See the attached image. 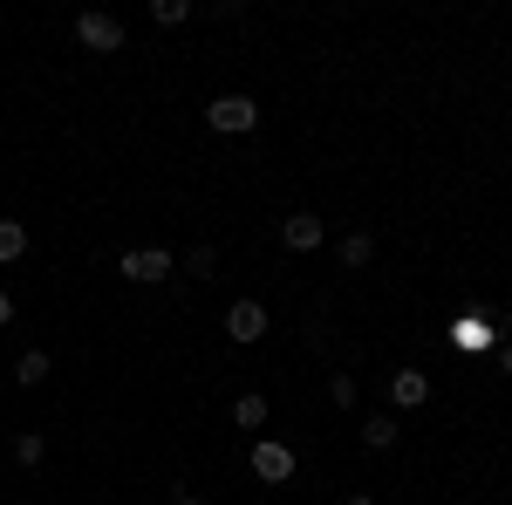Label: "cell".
I'll return each mask as SVG.
<instances>
[{
  "label": "cell",
  "instance_id": "52a82bcc",
  "mask_svg": "<svg viewBox=\"0 0 512 505\" xmlns=\"http://www.w3.org/2000/svg\"><path fill=\"white\" fill-rule=\"evenodd\" d=\"M280 239H287V253H315L321 239H328V226H321L315 212H294V219L280 226Z\"/></svg>",
  "mask_w": 512,
  "mask_h": 505
},
{
  "label": "cell",
  "instance_id": "30bf717a",
  "mask_svg": "<svg viewBox=\"0 0 512 505\" xmlns=\"http://www.w3.org/2000/svg\"><path fill=\"white\" fill-rule=\"evenodd\" d=\"M396 437H403L396 417H383V410H376V417H362V444H369V451H390Z\"/></svg>",
  "mask_w": 512,
  "mask_h": 505
},
{
  "label": "cell",
  "instance_id": "d6986e66",
  "mask_svg": "<svg viewBox=\"0 0 512 505\" xmlns=\"http://www.w3.org/2000/svg\"><path fill=\"white\" fill-rule=\"evenodd\" d=\"M178 505H205V499H198V492H192V485H178Z\"/></svg>",
  "mask_w": 512,
  "mask_h": 505
},
{
  "label": "cell",
  "instance_id": "ac0fdd59",
  "mask_svg": "<svg viewBox=\"0 0 512 505\" xmlns=\"http://www.w3.org/2000/svg\"><path fill=\"white\" fill-rule=\"evenodd\" d=\"M7 321H14V294L0 287V328H7Z\"/></svg>",
  "mask_w": 512,
  "mask_h": 505
},
{
  "label": "cell",
  "instance_id": "7c38bea8",
  "mask_svg": "<svg viewBox=\"0 0 512 505\" xmlns=\"http://www.w3.org/2000/svg\"><path fill=\"white\" fill-rule=\"evenodd\" d=\"M14 383H21V389H41V383H48V355L28 349L21 362H14Z\"/></svg>",
  "mask_w": 512,
  "mask_h": 505
},
{
  "label": "cell",
  "instance_id": "44dd1931",
  "mask_svg": "<svg viewBox=\"0 0 512 505\" xmlns=\"http://www.w3.org/2000/svg\"><path fill=\"white\" fill-rule=\"evenodd\" d=\"M342 505H376V499H369V492H355V499H342Z\"/></svg>",
  "mask_w": 512,
  "mask_h": 505
},
{
  "label": "cell",
  "instance_id": "ffe728a7",
  "mask_svg": "<svg viewBox=\"0 0 512 505\" xmlns=\"http://www.w3.org/2000/svg\"><path fill=\"white\" fill-rule=\"evenodd\" d=\"M499 369H506V376H512V342H499Z\"/></svg>",
  "mask_w": 512,
  "mask_h": 505
},
{
  "label": "cell",
  "instance_id": "9a60e30c",
  "mask_svg": "<svg viewBox=\"0 0 512 505\" xmlns=\"http://www.w3.org/2000/svg\"><path fill=\"white\" fill-rule=\"evenodd\" d=\"M151 21H158V28H178V21H192V0H151Z\"/></svg>",
  "mask_w": 512,
  "mask_h": 505
},
{
  "label": "cell",
  "instance_id": "277c9868",
  "mask_svg": "<svg viewBox=\"0 0 512 505\" xmlns=\"http://www.w3.org/2000/svg\"><path fill=\"white\" fill-rule=\"evenodd\" d=\"M76 41H82V48H96V55H117V48H123V21H117V14H103V7H89V14H76Z\"/></svg>",
  "mask_w": 512,
  "mask_h": 505
},
{
  "label": "cell",
  "instance_id": "7a4b0ae2",
  "mask_svg": "<svg viewBox=\"0 0 512 505\" xmlns=\"http://www.w3.org/2000/svg\"><path fill=\"white\" fill-rule=\"evenodd\" d=\"M117 273H123V280H137V287H151V280H171L178 260H171L164 246H130V253L117 260Z\"/></svg>",
  "mask_w": 512,
  "mask_h": 505
},
{
  "label": "cell",
  "instance_id": "4fadbf2b",
  "mask_svg": "<svg viewBox=\"0 0 512 505\" xmlns=\"http://www.w3.org/2000/svg\"><path fill=\"white\" fill-rule=\"evenodd\" d=\"M335 253H342V267H369V260H376V239H369V233H349Z\"/></svg>",
  "mask_w": 512,
  "mask_h": 505
},
{
  "label": "cell",
  "instance_id": "6da1fadb",
  "mask_svg": "<svg viewBox=\"0 0 512 505\" xmlns=\"http://www.w3.org/2000/svg\"><path fill=\"white\" fill-rule=\"evenodd\" d=\"M205 123L226 130V137H246V130L260 123V103H253V96H212V103H205Z\"/></svg>",
  "mask_w": 512,
  "mask_h": 505
},
{
  "label": "cell",
  "instance_id": "8992f818",
  "mask_svg": "<svg viewBox=\"0 0 512 505\" xmlns=\"http://www.w3.org/2000/svg\"><path fill=\"white\" fill-rule=\"evenodd\" d=\"M390 403L396 410H424V403H431V376H424V369H396L390 376Z\"/></svg>",
  "mask_w": 512,
  "mask_h": 505
},
{
  "label": "cell",
  "instance_id": "3957f363",
  "mask_svg": "<svg viewBox=\"0 0 512 505\" xmlns=\"http://www.w3.org/2000/svg\"><path fill=\"white\" fill-rule=\"evenodd\" d=\"M246 458H253V478H260V485H287V478H294V451H287L280 437H253Z\"/></svg>",
  "mask_w": 512,
  "mask_h": 505
},
{
  "label": "cell",
  "instance_id": "ba28073f",
  "mask_svg": "<svg viewBox=\"0 0 512 505\" xmlns=\"http://www.w3.org/2000/svg\"><path fill=\"white\" fill-rule=\"evenodd\" d=\"M451 342H458V349H499V342H506V328H499V321H478V314H465V321L451 328Z\"/></svg>",
  "mask_w": 512,
  "mask_h": 505
},
{
  "label": "cell",
  "instance_id": "e0dca14e",
  "mask_svg": "<svg viewBox=\"0 0 512 505\" xmlns=\"http://www.w3.org/2000/svg\"><path fill=\"white\" fill-rule=\"evenodd\" d=\"M328 396H335L342 410H355V383H349V376H328Z\"/></svg>",
  "mask_w": 512,
  "mask_h": 505
},
{
  "label": "cell",
  "instance_id": "5bb4252c",
  "mask_svg": "<svg viewBox=\"0 0 512 505\" xmlns=\"http://www.w3.org/2000/svg\"><path fill=\"white\" fill-rule=\"evenodd\" d=\"M185 273H192V280H212V273H219V246H192V253H185Z\"/></svg>",
  "mask_w": 512,
  "mask_h": 505
},
{
  "label": "cell",
  "instance_id": "5b68a950",
  "mask_svg": "<svg viewBox=\"0 0 512 505\" xmlns=\"http://www.w3.org/2000/svg\"><path fill=\"white\" fill-rule=\"evenodd\" d=\"M267 328H274V321H267V308H260V301H233V308H226V335H233L239 349H246V342H260Z\"/></svg>",
  "mask_w": 512,
  "mask_h": 505
},
{
  "label": "cell",
  "instance_id": "2e32d148",
  "mask_svg": "<svg viewBox=\"0 0 512 505\" xmlns=\"http://www.w3.org/2000/svg\"><path fill=\"white\" fill-rule=\"evenodd\" d=\"M14 458H21V465H41V458H48L41 430H21V437H14Z\"/></svg>",
  "mask_w": 512,
  "mask_h": 505
},
{
  "label": "cell",
  "instance_id": "9c48e42d",
  "mask_svg": "<svg viewBox=\"0 0 512 505\" xmlns=\"http://www.w3.org/2000/svg\"><path fill=\"white\" fill-rule=\"evenodd\" d=\"M233 424L239 430H267V396H260V389H246V396L233 403Z\"/></svg>",
  "mask_w": 512,
  "mask_h": 505
},
{
  "label": "cell",
  "instance_id": "8fae6325",
  "mask_svg": "<svg viewBox=\"0 0 512 505\" xmlns=\"http://www.w3.org/2000/svg\"><path fill=\"white\" fill-rule=\"evenodd\" d=\"M21 253H28V226L21 219H0V267H14Z\"/></svg>",
  "mask_w": 512,
  "mask_h": 505
}]
</instances>
